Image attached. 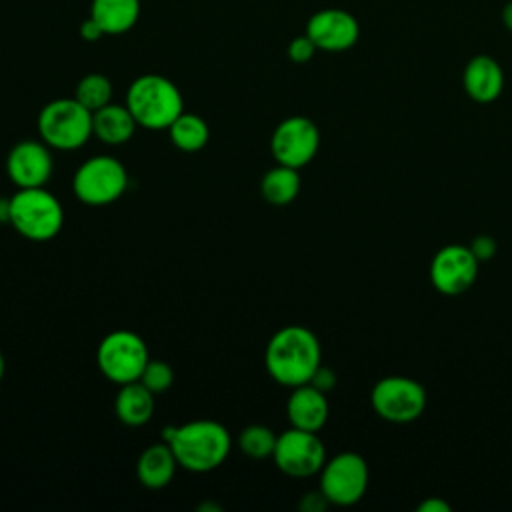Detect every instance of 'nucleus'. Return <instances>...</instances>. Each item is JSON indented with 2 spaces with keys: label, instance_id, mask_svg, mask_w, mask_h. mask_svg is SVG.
<instances>
[{
  "label": "nucleus",
  "instance_id": "39448f33",
  "mask_svg": "<svg viewBox=\"0 0 512 512\" xmlns=\"http://www.w3.org/2000/svg\"><path fill=\"white\" fill-rule=\"evenodd\" d=\"M38 134L52 150H78L92 136V112L74 96L44 104L38 114Z\"/></svg>",
  "mask_w": 512,
  "mask_h": 512
},
{
  "label": "nucleus",
  "instance_id": "423d86ee",
  "mask_svg": "<svg viewBox=\"0 0 512 512\" xmlns=\"http://www.w3.org/2000/svg\"><path fill=\"white\" fill-rule=\"evenodd\" d=\"M148 346L132 330H114L106 334L96 348V366L104 378L122 386L140 380L148 364Z\"/></svg>",
  "mask_w": 512,
  "mask_h": 512
},
{
  "label": "nucleus",
  "instance_id": "7c9ffc66",
  "mask_svg": "<svg viewBox=\"0 0 512 512\" xmlns=\"http://www.w3.org/2000/svg\"><path fill=\"white\" fill-rule=\"evenodd\" d=\"M418 512H450V504L446 500H442L440 496H428L424 498L418 506H416Z\"/></svg>",
  "mask_w": 512,
  "mask_h": 512
},
{
  "label": "nucleus",
  "instance_id": "cd10ccee",
  "mask_svg": "<svg viewBox=\"0 0 512 512\" xmlns=\"http://www.w3.org/2000/svg\"><path fill=\"white\" fill-rule=\"evenodd\" d=\"M310 384L316 386V388L322 390V392H328V390H332L334 384H336V374L332 372V368L320 364L318 370L314 372V376L310 378Z\"/></svg>",
  "mask_w": 512,
  "mask_h": 512
},
{
  "label": "nucleus",
  "instance_id": "bb28decb",
  "mask_svg": "<svg viewBox=\"0 0 512 512\" xmlns=\"http://www.w3.org/2000/svg\"><path fill=\"white\" fill-rule=\"evenodd\" d=\"M496 240L492 238V236H488V234H480V236H476L474 240H472V244H470V250H472V254L478 258V262H486V260H490L494 254H496Z\"/></svg>",
  "mask_w": 512,
  "mask_h": 512
},
{
  "label": "nucleus",
  "instance_id": "f3484780",
  "mask_svg": "<svg viewBox=\"0 0 512 512\" xmlns=\"http://www.w3.org/2000/svg\"><path fill=\"white\" fill-rule=\"evenodd\" d=\"M178 468V460L166 440L150 444L138 456L136 462V476L142 486L150 490H160L170 484L174 472Z\"/></svg>",
  "mask_w": 512,
  "mask_h": 512
},
{
  "label": "nucleus",
  "instance_id": "0eeeda50",
  "mask_svg": "<svg viewBox=\"0 0 512 512\" xmlns=\"http://www.w3.org/2000/svg\"><path fill=\"white\" fill-rule=\"evenodd\" d=\"M128 186V172L124 164L110 156L98 154L78 166L72 178L76 198L88 206H106L116 202Z\"/></svg>",
  "mask_w": 512,
  "mask_h": 512
},
{
  "label": "nucleus",
  "instance_id": "a878e982",
  "mask_svg": "<svg viewBox=\"0 0 512 512\" xmlns=\"http://www.w3.org/2000/svg\"><path fill=\"white\" fill-rule=\"evenodd\" d=\"M318 52L316 44L312 42V38L304 32L300 36H294L286 48V54L288 58L294 62V64H306L314 58V54Z\"/></svg>",
  "mask_w": 512,
  "mask_h": 512
},
{
  "label": "nucleus",
  "instance_id": "5701e85b",
  "mask_svg": "<svg viewBox=\"0 0 512 512\" xmlns=\"http://www.w3.org/2000/svg\"><path fill=\"white\" fill-rule=\"evenodd\" d=\"M74 98L84 108L94 112L112 102V82L108 76H104L100 72H90L78 80Z\"/></svg>",
  "mask_w": 512,
  "mask_h": 512
},
{
  "label": "nucleus",
  "instance_id": "aec40b11",
  "mask_svg": "<svg viewBox=\"0 0 512 512\" xmlns=\"http://www.w3.org/2000/svg\"><path fill=\"white\" fill-rule=\"evenodd\" d=\"M116 418L126 426H142L154 414V392L140 380L122 384L114 400Z\"/></svg>",
  "mask_w": 512,
  "mask_h": 512
},
{
  "label": "nucleus",
  "instance_id": "ddd939ff",
  "mask_svg": "<svg viewBox=\"0 0 512 512\" xmlns=\"http://www.w3.org/2000/svg\"><path fill=\"white\" fill-rule=\"evenodd\" d=\"M52 148L42 140H20L6 156V174L16 188H40L52 176Z\"/></svg>",
  "mask_w": 512,
  "mask_h": 512
},
{
  "label": "nucleus",
  "instance_id": "f03ea898",
  "mask_svg": "<svg viewBox=\"0 0 512 512\" xmlns=\"http://www.w3.org/2000/svg\"><path fill=\"white\" fill-rule=\"evenodd\" d=\"M166 440L178 460V466L190 472H210L230 454V432L216 420H190L180 426L164 428Z\"/></svg>",
  "mask_w": 512,
  "mask_h": 512
},
{
  "label": "nucleus",
  "instance_id": "72a5a7b5",
  "mask_svg": "<svg viewBox=\"0 0 512 512\" xmlns=\"http://www.w3.org/2000/svg\"><path fill=\"white\" fill-rule=\"evenodd\" d=\"M4 374H6V360H4V356H2V352H0V384H2V380H4Z\"/></svg>",
  "mask_w": 512,
  "mask_h": 512
},
{
  "label": "nucleus",
  "instance_id": "c85d7f7f",
  "mask_svg": "<svg viewBox=\"0 0 512 512\" xmlns=\"http://www.w3.org/2000/svg\"><path fill=\"white\" fill-rule=\"evenodd\" d=\"M326 504H328V500L324 498V494L320 490H316V492L304 494V498L300 502V508L304 512H320V510L326 508Z\"/></svg>",
  "mask_w": 512,
  "mask_h": 512
},
{
  "label": "nucleus",
  "instance_id": "4468645a",
  "mask_svg": "<svg viewBox=\"0 0 512 512\" xmlns=\"http://www.w3.org/2000/svg\"><path fill=\"white\" fill-rule=\"evenodd\" d=\"M318 50L344 52L360 38V24L356 16L344 8H322L314 12L304 30Z\"/></svg>",
  "mask_w": 512,
  "mask_h": 512
},
{
  "label": "nucleus",
  "instance_id": "6e6552de",
  "mask_svg": "<svg viewBox=\"0 0 512 512\" xmlns=\"http://www.w3.org/2000/svg\"><path fill=\"white\" fill-rule=\"evenodd\" d=\"M374 412L392 424H410L418 420L426 408L424 386L408 376H384L370 392Z\"/></svg>",
  "mask_w": 512,
  "mask_h": 512
},
{
  "label": "nucleus",
  "instance_id": "2eb2a0df",
  "mask_svg": "<svg viewBox=\"0 0 512 512\" xmlns=\"http://www.w3.org/2000/svg\"><path fill=\"white\" fill-rule=\"evenodd\" d=\"M462 86L470 100L478 104H490L498 100L504 90V70L492 56L476 54L464 66Z\"/></svg>",
  "mask_w": 512,
  "mask_h": 512
},
{
  "label": "nucleus",
  "instance_id": "20e7f679",
  "mask_svg": "<svg viewBox=\"0 0 512 512\" xmlns=\"http://www.w3.org/2000/svg\"><path fill=\"white\" fill-rule=\"evenodd\" d=\"M8 222L12 228L32 242H46L58 236L64 226V208L60 200L40 188H18L10 198Z\"/></svg>",
  "mask_w": 512,
  "mask_h": 512
},
{
  "label": "nucleus",
  "instance_id": "b1692460",
  "mask_svg": "<svg viewBox=\"0 0 512 512\" xmlns=\"http://www.w3.org/2000/svg\"><path fill=\"white\" fill-rule=\"evenodd\" d=\"M276 434L264 426V424H250L242 428L238 434V448L242 454L262 460V458H272L274 446H276Z\"/></svg>",
  "mask_w": 512,
  "mask_h": 512
},
{
  "label": "nucleus",
  "instance_id": "c756f323",
  "mask_svg": "<svg viewBox=\"0 0 512 512\" xmlns=\"http://www.w3.org/2000/svg\"><path fill=\"white\" fill-rule=\"evenodd\" d=\"M102 36H106L102 32V28L96 24V20H92L90 16L86 20H82L80 24V38L86 42H98Z\"/></svg>",
  "mask_w": 512,
  "mask_h": 512
},
{
  "label": "nucleus",
  "instance_id": "2f4dec72",
  "mask_svg": "<svg viewBox=\"0 0 512 512\" xmlns=\"http://www.w3.org/2000/svg\"><path fill=\"white\" fill-rule=\"evenodd\" d=\"M502 24H504L506 30L512 32V0L506 2L504 8H502Z\"/></svg>",
  "mask_w": 512,
  "mask_h": 512
},
{
  "label": "nucleus",
  "instance_id": "dca6fc26",
  "mask_svg": "<svg viewBox=\"0 0 512 512\" xmlns=\"http://www.w3.org/2000/svg\"><path fill=\"white\" fill-rule=\"evenodd\" d=\"M286 414H288L290 426L294 428L310 430V432L322 430L330 414L326 392L318 390L310 382L292 388L286 402Z\"/></svg>",
  "mask_w": 512,
  "mask_h": 512
},
{
  "label": "nucleus",
  "instance_id": "f257e3e1",
  "mask_svg": "<svg viewBox=\"0 0 512 512\" xmlns=\"http://www.w3.org/2000/svg\"><path fill=\"white\" fill-rule=\"evenodd\" d=\"M322 364V348L316 334L304 326L276 330L264 350V366L270 378L286 388L308 384Z\"/></svg>",
  "mask_w": 512,
  "mask_h": 512
},
{
  "label": "nucleus",
  "instance_id": "9b49d317",
  "mask_svg": "<svg viewBox=\"0 0 512 512\" xmlns=\"http://www.w3.org/2000/svg\"><path fill=\"white\" fill-rule=\"evenodd\" d=\"M320 148V130L306 116L284 118L270 136V152L276 164L302 168L314 160Z\"/></svg>",
  "mask_w": 512,
  "mask_h": 512
},
{
  "label": "nucleus",
  "instance_id": "a211bd4d",
  "mask_svg": "<svg viewBox=\"0 0 512 512\" xmlns=\"http://www.w3.org/2000/svg\"><path fill=\"white\" fill-rule=\"evenodd\" d=\"M136 120L126 104H106L92 112V136L108 146L126 144L136 130Z\"/></svg>",
  "mask_w": 512,
  "mask_h": 512
},
{
  "label": "nucleus",
  "instance_id": "393cba45",
  "mask_svg": "<svg viewBox=\"0 0 512 512\" xmlns=\"http://www.w3.org/2000/svg\"><path fill=\"white\" fill-rule=\"evenodd\" d=\"M140 382L154 394L166 392L172 382H174V372L172 366L164 360H148V364L144 366L142 374H140Z\"/></svg>",
  "mask_w": 512,
  "mask_h": 512
},
{
  "label": "nucleus",
  "instance_id": "7ed1b4c3",
  "mask_svg": "<svg viewBox=\"0 0 512 512\" xmlns=\"http://www.w3.org/2000/svg\"><path fill=\"white\" fill-rule=\"evenodd\" d=\"M128 110L138 126L146 130H168L184 112V98L178 86L162 74H142L126 90Z\"/></svg>",
  "mask_w": 512,
  "mask_h": 512
},
{
  "label": "nucleus",
  "instance_id": "f8f14e48",
  "mask_svg": "<svg viewBox=\"0 0 512 512\" xmlns=\"http://www.w3.org/2000/svg\"><path fill=\"white\" fill-rule=\"evenodd\" d=\"M478 266L470 246L446 244L432 256L430 282L444 296H460L474 286Z\"/></svg>",
  "mask_w": 512,
  "mask_h": 512
},
{
  "label": "nucleus",
  "instance_id": "412c9836",
  "mask_svg": "<svg viewBox=\"0 0 512 512\" xmlns=\"http://www.w3.org/2000/svg\"><path fill=\"white\" fill-rule=\"evenodd\" d=\"M300 192L298 168L276 164L260 180V194L272 206L290 204Z\"/></svg>",
  "mask_w": 512,
  "mask_h": 512
},
{
  "label": "nucleus",
  "instance_id": "1a4fd4ad",
  "mask_svg": "<svg viewBox=\"0 0 512 512\" xmlns=\"http://www.w3.org/2000/svg\"><path fill=\"white\" fill-rule=\"evenodd\" d=\"M320 474V492L328 504L352 506L360 502L368 490V464L356 452H340L324 462Z\"/></svg>",
  "mask_w": 512,
  "mask_h": 512
},
{
  "label": "nucleus",
  "instance_id": "6ab92c4d",
  "mask_svg": "<svg viewBox=\"0 0 512 512\" xmlns=\"http://www.w3.org/2000/svg\"><path fill=\"white\" fill-rule=\"evenodd\" d=\"M92 20L106 36H118L132 30L140 18V0H92Z\"/></svg>",
  "mask_w": 512,
  "mask_h": 512
},
{
  "label": "nucleus",
  "instance_id": "4be33fe9",
  "mask_svg": "<svg viewBox=\"0 0 512 512\" xmlns=\"http://www.w3.org/2000/svg\"><path fill=\"white\" fill-rule=\"evenodd\" d=\"M168 134L172 144L182 152H198L208 144L210 128L204 118L192 112H182L170 126Z\"/></svg>",
  "mask_w": 512,
  "mask_h": 512
},
{
  "label": "nucleus",
  "instance_id": "9d476101",
  "mask_svg": "<svg viewBox=\"0 0 512 512\" xmlns=\"http://www.w3.org/2000/svg\"><path fill=\"white\" fill-rule=\"evenodd\" d=\"M272 460L280 472L292 478H308L322 470L326 448L318 432L290 426L276 438Z\"/></svg>",
  "mask_w": 512,
  "mask_h": 512
},
{
  "label": "nucleus",
  "instance_id": "473e14b6",
  "mask_svg": "<svg viewBox=\"0 0 512 512\" xmlns=\"http://www.w3.org/2000/svg\"><path fill=\"white\" fill-rule=\"evenodd\" d=\"M8 212H10V200L0 198V222H8Z\"/></svg>",
  "mask_w": 512,
  "mask_h": 512
}]
</instances>
